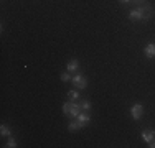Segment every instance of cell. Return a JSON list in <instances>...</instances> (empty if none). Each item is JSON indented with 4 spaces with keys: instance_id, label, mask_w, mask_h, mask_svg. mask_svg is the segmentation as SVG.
I'll use <instances>...</instances> for the list:
<instances>
[{
    "instance_id": "6da1fadb",
    "label": "cell",
    "mask_w": 155,
    "mask_h": 148,
    "mask_svg": "<svg viewBox=\"0 0 155 148\" xmlns=\"http://www.w3.org/2000/svg\"><path fill=\"white\" fill-rule=\"evenodd\" d=\"M71 82H73V86H74L76 89H79V91H83V89H86V86H87V81H86V77H84L83 74H79V72H74V74H73V77H71Z\"/></svg>"
},
{
    "instance_id": "7a4b0ae2",
    "label": "cell",
    "mask_w": 155,
    "mask_h": 148,
    "mask_svg": "<svg viewBox=\"0 0 155 148\" xmlns=\"http://www.w3.org/2000/svg\"><path fill=\"white\" fill-rule=\"evenodd\" d=\"M127 15H129V20L139 21V20H143V17H145V12H143V7H142V5H137V8L129 10Z\"/></svg>"
},
{
    "instance_id": "3957f363",
    "label": "cell",
    "mask_w": 155,
    "mask_h": 148,
    "mask_svg": "<svg viewBox=\"0 0 155 148\" xmlns=\"http://www.w3.org/2000/svg\"><path fill=\"white\" fill-rule=\"evenodd\" d=\"M142 114H143V105H142L140 102L134 104V105L130 107V115H132V118H134V120H139V118L142 117Z\"/></svg>"
},
{
    "instance_id": "277c9868",
    "label": "cell",
    "mask_w": 155,
    "mask_h": 148,
    "mask_svg": "<svg viewBox=\"0 0 155 148\" xmlns=\"http://www.w3.org/2000/svg\"><path fill=\"white\" fill-rule=\"evenodd\" d=\"M81 112H83V109H81V104H78V102H74V101H71V107H69V117L76 118Z\"/></svg>"
},
{
    "instance_id": "5b68a950",
    "label": "cell",
    "mask_w": 155,
    "mask_h": 148,
    "mask_svg": "<svg viewBox=\"0 0 155 148\" xmlns=\"http://www.w3.org/2000/svg\"><path fill=\"white\" fill-rule=\"evenodd\" d=\"M76 120L79 122V124H81V127H86V125H87V124H89V122H91V117H89V114H87L86 110H84V112H81L79 115L76 117Z\"/></svg>"
},
{
    "instance_id": "8992f818",
    "label": "cell",
    "mask_w": 155,
    "mask_h": 148,
    "mask_svg": "<svg viewBox=\"0 0 155 148\" xmlns=\"http://www.w3.org/2000/svg\"><path fill=\"white\" fill-rule=\"evenodd\" d=\"M153 138H155V130H152V128H147V130L142 132V140L145 143H150Z\"/></svg>"
},
{
    "instance_id": "52a82bcc",
    "label": "cell",
    "mask_w": 155,
    "mask_h": 148,
    "mask_svg": "<svg viewBox=\"0 0 155 148\" xmlns=\"http://www.w3.org/2000/svg\"><path fill=\"white\" fill-rule=\"evenodd\" d=\"M143 54H145L149 59L155 58V43H149L145 46V50H143Z\"/></svg>"
},
{
    "instance_id": "ba28073f",
    "label": "cell",
    "mask_w": 155,
    "mask_h": 148,
    "mask_svg": "<svg viewBox=\"0 0 155 148\" xmlns=\"http://www.w3.org/2000/svg\"><path fill=\"white\" fill-rule=\"evenodd\" d=\"M78 69H79V61L78 59H71L66 64V71H69V72H78Z\"/></svg>"
},
{
    "instance_id": "9c48e42d",
    "label": "cell",
    "mask_w": 155,
    "mask_h": 148,
    "mask_svg": "<svg viewBox=\"0 0 155 148\" xmlns=\"http://www.w3.org/2000/svg\"><path fill=\"white\" fill-rule=\"evenodd\" d=\"M143 12H145V17H143V20H149V18H152V15H153V8H152V5L150 3H143Z\"/></svg>"
},
{
    "instance_id": "30bf717a",
    "label": "cell",
    "mask_w": 155,
    "mask_h": 148,
    "mask_svg": "<svg viewBox=\"0 0 155 148\" xmlns=\"http://www.w3.org/2000/svg\"><path fill=\"white\" fill-rule=\"evenodd\" d=\"M79 89H73V91H69L68 92V97H69V101H79V97H81V92H78Z\"/></svg>"
},
{
    "instance_id": "8fae6325",
    "label": "cell",
    "mask_w": 155,
    "mask_h": 148,
    "mask_svg": "<svg viewBox=\"0 0 155 148\" xmlns=\"http://www.w3.org/2000/svg\"><path fill=\"white\" fill-rule=\"evenodd\" d=\"M68 128H69V132H76V130H79V128H83V127H81V124L78 120H71L69 125H68Z\"/></svg>"
},
{
    "instance_id": "7c38bea8",
    "label": "cell",
    "mask_w": 155,
    "mask_h": 148,
    "mask_svg": "<svg viewBox=\"0 0 155 148\" xmlns=\"http://www.w3.org/2000/svg\"><path fill=\"white\" fill-rule=\"evenodd\" d=\"M0 135H2V137H10V135H12V132H10V127H8V125L3 124L2 127H0Z\"/></svg>"
},
{
    "instance_id": "4fadbf2b",
    "label": "cell",
    "mask_w": 155,
    "mask_h": 148,
    "mask_svg": "<svg viewBox=\"0 0 155 148\" xmlns=\"http://www.w3.org/2000/svg\"><path fill=\"white\" fill-rule=\"evenodd\" d=\"M91 107H93V105H91V102L87 101V99H86V101H83V102H81V109H83V110H86V112H89V110H91Z\"/></svg>"
},
{
    "instance_id": "5bb4252c",
    "label": "cell",
    "mask_w": 155,
    "mask_h": 148,
    "mask_svg": "<svg viewBox=\"0 0 155 148\" xmlns=\"http://www.w3.org/2000/svg\"><path fill=\"white\" fill-rule=\"evenodd\" d=\"M71 72H69V71H66V72H63L61 74V81H63V82H69V81H71Z\"/></svg>"
},
{
    "instance_id": "9a60e30c",
    "label": "cell",
    "mask_w": 155,
    "mask_h": 148,
    "mask_svg": "<svg viewBox=\"0 0 155 148\" xmlns=\"http://www.w3.org/2000/svg\"><path fill=\"white\" fill-rule=\"evenodd\" d=\"M5 146H7V148H15V146H17V142H15V138H13L12 135L8 137V142H7Z\"/></svg>"
},
{
    "instance_id": "2e32d148",
    "label": "cell",
    "mask_w": 155,
    "mask_h": 148,
    "mask_svg": "<svg viewBox=\"0 0 155 148\" xmlns=\"http://www.w3.org/2000/svg\"><path fill=\"white\" fill-rule=\"evenodd\" d=\"M69 107H71V102H63V114L64 115H69Z\"/></svg>"
},
{
    "instance_id": "e0dca14e",
    "label": "cell",
    "mask_w": 155,
    "mask_h": 148,
    "mask_svg": "<svg viewBox=\"0 0 155 148\" xmlns=\"http://www.w3.org/2000/svg\"><path fill=\"white\" fill-rule=\"evenodd\" d=\"M119 2H120V3H124V5H127V3H130L132 0H119Z\"/></svg>"
},
{
    "instance_id": "ac0fdd59",
    "label": "cell",
    "mask_w": 155,
    "mask_h": 148,
    "mask_svg": "<svg viewBox=\"0 0 155 148\" xmlns=\"http://www.w3.org/2000/svg\"><path fill=\"white\" fill-rule=\"evenodd\" d=\"M149 146H150V148H155V138H153V140H152V142H150V143H149Z\"/></svg>"
},
{
    "instance_id": "d6986e66",
    "label": "cell",
    "mask_w": 155,
    "mask_h": 148,
    "mask_svg": "<svg viewBox=\"0 0 155 148\" xmlns=\"http://www.w3.org/2000/svg\"><path fill=\"white\" fill-rule=\"evenodd\" d=\"M132 2H137V3H140V2H142V3H143L145 0H132Z\"/></svg>"
}]
</instances>
